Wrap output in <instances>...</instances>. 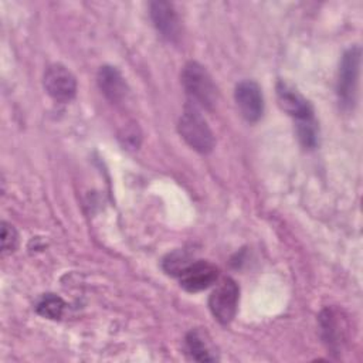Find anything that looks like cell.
Segmentation results:
<instances>
[{
	"label": "cell",
	"instance_id": "3957f363",
	"mask_svg": "<svg viewBox=\"0 0 363 363\" xmlns=\"http://www.w3.org/2000/svg\"><path fill=\"white\" fill-rule=\"evenodd\" d=\"M184 142L199 153H210L214 147V136L196 105H186L177 125Z\"/></svg>",
	"mask_w": 363,
	"mask_h": 363
},
{
	"label": "cell",
	"instance_id": "ba28073f",
	"mask_svg": "<svg viewBox=\"0 0 363 363\" xmlns=\"http://www.w3.org/2000/svg\"><path fill=\"white\" fill-rule=\"evenodd\" d=\"M218 269L207 261H191L179 275V282L187 292H199L217 281Z\"/></svg>",
	"mask_w": 363,
	"mask_h": 363
},
{
	"label": "cell",
	"instance_id": "5bb4252c",
	"mask_svg": "<svg viewBox=\"0 0 363 363\" xmlns=\"http://www.w3.org/2000/svg\"><path fill=\"white\" fill-rule=\"evenodd\" d=\"M17 247V233L11 224L1 223V251L3 254L14 251Z\"/></svg>",
	"mask_w": 363,
	"mask_h": 363
},
{
	"label": "cell",
	"instance_id": "6da1fadb",
	"mask_svg": "<svg viewBox=\"0 0 363 363\" xmlns=\"http://www.w3.org/2000/svg\"><path fill=\"white\" fill-rule=\"evenodd\" d=\"M182 85L193 105L211 109L217 101V88L203 65L189 61L182 69Z\"/></svg>",
	"mask_w": 363,
	"mask_h": 363
},
{
	"label": "cell",
	"instance_id": "277c9868",
	"mask_svg": "<svg viewBox=\"0 0 363 363\" xmlns=\"http://www.w3.org/2000/svg\"><path fill=\"white\" fill-rule=\"evenodd\" d=\"M238 295L240 289L235 281L231 278H224L208 298V308L214 319L223 325L230 323L237 313Z\"/></svg>",
	"mask_w": 363,
	"mask_h": 363
},
{
	"label": "cell",
	"instance_id": "7c38bea8",
	"mask_svg": "<svg viewBox=\"0 0 363 363\" xmlns=\"http://www.w3.org/2000/svg\"><path fill=\"white\" fill-rule=\"evenodd\" d=\"M64 309H65V302L62 301L61 296L55 294H45L35 303L37 313L52 320L60 319L64 313Z\"/></svg>",
	"mask_w": 363,
	"mask_h": 363
},
{
	"label": "cell",
	"instance_id": "7a4b0ae2",
	"mask_svg": "<svg viewBox=\"0 0 363 363\" xmlns=\"http://www.w3.org/2000/svg\"><path fill=\"white\" fill-rule=\"evenodd\" d=\"M360 57H362L360 47L352 45L343 52L342 61L339 64L336 92H337L339 104L346 111L353 109L356 104L359 72H360Z\"/></svg>",
	"mask_w": 363,
	"mask_h": 363
},
{
	"label": "cell",
	"instance_id": "9c48e42d",
	"mask_svg": "<svg viewBox=\"0 0 363 363\" xmlns=\"http://www.w3.org/2000/svg\"><path fill=\"white\" fill-rule=\"evenodd\" d=\"M149 13L153 26L162 34V37L169 41H176L180 37V21L170 3L152 1Z\"/></svg>",
	"mask_w": 363,
	"mask_h": 363
},
{
	"label": "cell",
	"instance_id": "30bf717a",
	"mask_svg": "<svg viewBox=\"0 0 363 363\" xmlns=\"http://www.w3.org/2000/svg\"><path fill=\"white\" fill-rule=\"evenodd\" d=\"M96 81L101 92L111 102H121L128 92L125 78L115 67H111V65L101 67L96 75Z\"/></svg>",
	"mask_w": 363,
	"mask_h": 363
},
{
	"label": "cell",
	"instance_id": "5b68a950",
	"mask_svg": "<svg viewBox=\"0 0 363 363\" xmlns=\"http://www.w3.org/2000/svg\"><path fill=\"white\" fill-rule=\"evenodd\" d=\"M44 88L54 101L69 102L77 94V79L67 67L52 64L44 72Z\"/></svg>",
	"mask_w": 363,
	"mask_h": 363
},
{
	"label": "cell",
	"instance_id": "4fadbf2b",
	"mask_svg": "<svg viewBox=\"0 0 363 363\" xmlns=\"http://www.w3.org/2000/svg\"><path fill=\"white\" fill-rule=\"evenodd\" d=\"M190 262H191V259L186 252L174 251V252H170L164 257V259L162 262V267L167 274H170L173 277H177Z\"/></svg>",
	"mask_w": 363,
	"mask_h": 363
},
{
	"label": "cell",
	"instance_id": "52a82bcc",
	"mask_svg": "<svg viewBox=\"0 0 363 363\" xmlns=\"http://www.w3.org/2000/svg\"><path fill=\"white\" fill-rule=\"evenodd\" d=\"M234 99L241 116L248 122H257L264 112V98L257 82L245 79L237 84Z\"/></svg>",
	"mask_w": 363,
	"mask_h": 363
},
{
	"label": "cell",
	"instance_id": "8fae6325",
	"mask_svg": "<svg viewBox=\"0 0 363 363\" xmlns=\"http://www.w3.org/2000/svg\"><path fill=\"white\" fill-rule=\"evenodd\" d=\"M186 349L193 360L197 362H214L216 356L211 354L210 346L203 337V335L197 330H191L186 336Z\"/></svg>",
	"mask_w": 363,
	"mask_h": 363
},
{
	"label": "cell",
	"instance_id": "8992f818",
	"mask_svg": "<svg viewBox=\"0 0 363 363\" xmlns=\"http://www.w3.org/2000/svg\"><path fill=\"white\" fill-rule=\"evenodd\" d=\"M277 96L281 108L295 119L296 125L315 121L312 105L288 82L279 81L277 84Z\"/></svg>",
	"mask_w": 363,
	"mask_h": 363
}]
</instances>
